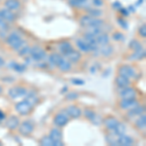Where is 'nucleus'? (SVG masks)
I'll return each mask as SVG.
<instances>
[{
    "mask_svg": "<svg viewBox=\"0 0 146 146\" xmlns=\"http://www.w3.org/2000/svg\"><path fill=\"white\" fill-rule=\"evenodd\" d=\"M50 137L55 141V146H60L62 145V133L60 131V129H53L50 133Z\"/></svg>",
    "mask_w": 146,
    "mask_h": 146,
    "instance_id": "nucleus-9",
    "label": "nucleus"
},
{
    "mask_svg": "<svg viewBox=\"0 0 146 146\" xmlns=\"http://www.w3.org/2000/svg\"><path fill=\"white\" fill-rule=\"evenodd\" d=\"M64 56H66V58H68V60L71 62H78L79 60H81V54H80L79 52L74 51V50L70 51L69 53Z\"/></svg>",
    "mask_w": 146,
    "mask_h": 146,
    "instance_id": "nucleus-19",
    "label": "nucleus"
},
{
    "mask_svg": "<svg viewBox=\"0 0 146 146\" xmlns=\"http://www.w3.org/2000/svg\"><path fill=\"white\" fill-rule=\"evenodd\" d=\"M40 144L43 146H55V141L50 137V135H46L40 140Z\"/></svg>",
    "mask_w": 146,
    "mask_h": 146,
    "instance_id": "nucleus-31",
    "label": "nucleus"
},
{
    "mask_svg": "<svg viewBox=\"0 0 146 146\" xmlns=\"http://www.w3.org/2000/svg\"><path fill=\"white\" fill-rule=\"evenodd\" d=\"M117 139H118V135H115L114 133L106 135V141H107L108 143H109V144H111V145H118Z\"/></svg>",
    "mask_w": 146,
    "mask_h": 146,
    "instance_id": "nucleus-32",
    "label": "nucleus"
},
{
    "mask_svg": "<svg viewBox=\"0 0 146 146\" xmlns=\"http://www.w3.org/2000/svg\"><path fill=\"white\" fill-rule=\"evenodd\" d=\"M58 49L62 52V55H64V56H66L70 51L73 50L71 44H70L69 42H63V43L60 44V45H58Z\"/></svg>",
    "mask_w": 146,
    "mask_h": 146,
    "instance_id": "nucleus-25",
    "label": "nucleus"
},
{
    "mask_svg": "<svg viewBox=\"0 0 146 146\" xmlns=\"http://www.w3.org/2000/svg\"><path fill=\"white\" fill-rule=\"evenodd\" d=\"M7 29H8V25L3 19H0V30L1 31H7Z\"/></svg>",
    "mask_w": 146,
    "mask_h": 146,
    "instance_id": "nucleus-40",
    "label": "nucleus"
},
{
    "mask_svg": "<svg viewBox=\"0 0 146 146\" xmlns=\"http://www.w3.org/2000/svg\"><path fill=\"white\" fill-rule=\"evenodd\" d=\"M4 118H5V114L0 110V120H3Z\"/></svg>",
    "mask_w": 146,
    "mask_h": 146,
    "instance_id": "nucleus-49",
    "label": "nucleus"
},
{
    "mask_svg": "<svg viewBox=\"0 0 146 146\" xmlns=\"http://www.w3.org/2000/svg\"><path fill=\"white\" fill-rule=\"evenodd\" d=\"M0 15H1V18L5 22L12 23L15 21V15L9 9H2V10H0Z\"/></svg>",
    "mask_w": 146,
    "mask_h": 146,
    "instance_id": "nucleus-14",
    "label": "nucleus"
},
{
    "mask_svg": "<svg viewBox=\"0 0 146 146\" xmlns=\"http://www.w3.org/2000/svg\"><path fill=\"white\" fill-rule=\"evenodd\" d=\"M93 3L96 7H100L103 5V0H93Z\"/></svg>",
    "mask_w": 146,
    "mask_h": 146,
    "instance_id": "nucleus-46",
    "label": "nucleus"
},
{
    "mask_svg": "<svg viewBox=\"0 0 146 146\" xmlns=\"http://www.w3.org/2000/svg\"><path fill=\"white\" fill-rule=\"evenodd\" d=\"M6 41H7V44L16 51H19L21 48H23V47L25 46V41H23L22 39V37L18 33H16V32H13V33H11L10 35H8Z\"/></svg>",
    "mask_w": 146,
    "mask_h": 146,
    "instance_id": "nucleus-1",
    "label": "nucleus"
},
{
    "mask_svg": "<svg viewBox=\"0 0 146 146\" xmlns=\"http://www.w3.org/2000/svg\"><path fill=\"white\" fill-rule=\"evenodd\" d=\"M27 90L25 88V87L22 86H18V87H14V88H11L8 92V96H10L13 100H16L18 98H22V96H25L27 95Z\"/></svg>",
    "mask_w": 146,
    "mask_h": 146,
    "instance_id": "nucleus-4",
    "label": "nucleus"
},
{
    "mask_svg": "<svg viewBox=\"0 0 146 146\" xmlns=\"http://www.w3.org/2000/svg\"><path fill=\"white\" fill-rule=\"evenodd\" d=\"M30 56H31L32 60H36V62H41L44 60L46 56V53L43 49H41L38 46H34L33 48L30 49Z\"/></svg>",
    "mask_w": 146,
    "mask_h": 146,
    "instance_id": "nucleus-3",
    "label": "nucleus"
},
{
    "mask_svg": "<svg viewBox=\"0 0 146 146\" xmlns=\"http://www.w3.org/2000/svg\"><path fill=\"white\" fill-rule=\"evenodd\" d=\"M103 124L106 128L109 129V131H113L116 126L119 124V121L117 120L115 117H112V116H108L106 118L103 119Z\"/></svg>",
    "mask_w": 146,
    "mask_h": 146,
    "instance_id": "nucleus-13",
    "label": "nucleus"
},
{
    "mask_svg": "<svg viewBox=\"0 0 146 146\" xmlns=\"http://www.w3.org/2000/svg\"><path fill=\"white\" fill-rule=\"evenodd\" d=\"M113 7H114L115 9H121V3H120V2H115Z\"/></svg>",
    "mask_w": 146,
    "mask_h": 146,
    "instance_id": "nucleus-48",
    "label": "nucleus"
},
{
    "mask_svg": "<svg viewBox=\"0 0 146 146\" xmlns=\"http://www.w3.org/2000/svg\"><path fill=\"white\" fill-rule=\"evenodd\" d=\"M113 133H115V135H125V133H126V126H125L124 124L120 123L116 126V128L113 129Z\"/></svg>",
    "mask_w": 146,
    "mask_h": 146,
    "instance_id": "nucleus-30",
    "label": "nucleus"
},
{
    "mask_svg": "<svg viewBox=\"0 0 146 146\" xmlns=\"http://www.w3.org/2000/svg\"><path fill=\"white\" fill-rule=\"evenodd\" d=\"M115 83L119 88H125V87H129L131 85V81L129 78L123 76V75H118L115 79Z\"/></svg>",
    "mask_w": 146,
    "mask_h": 146,
    "instance_id": "nucleus-15",
    "label": "nucleus"
},
{
    "mask_svg": "<svg viewBox=\"0 0 146 146\" xmlns=\"http://www.w3.org/2000/svg\"><path fill=\"white\" fill-rule=\"evenodd\" d=\"M78 1H80V2H82V3H85V2L87 1V0H78Z\"/></svg>",
    "mask_w": 146,
    "mask_h": 146,
    "instance_id": "nucleus-51",
    "label": "nucleus"
},
{
    "mask_svg": "<svg viewBox=\"0 0 146 146\" xmlns=\"http://www.w3.org/2000/svg\"><path fill=\"white\" fill-rule=\"evenodd\" d=\"M129 49L133 51H137V50L142 49V46H141V44L137 41V40H133V41L129 42Z\"/></svg>",
    "mask_w": 146,
    "mask_h": 146,
    "instance_id": "nucleus-34",
    "label": "nucleus"
},
{
    "mask_svg": "<svg viewBox=\"0 0 146 146\" xmlns=\"http://www.w3.org/2000/svg\"><path fill=\"white\" fill-rule=\"evenodd\" d=\"M84 114H85V117H86L87 119H89V120H93L94 119V117L96 115V113L94 111L93 109H90V108H87L86 110H85V112H84Z\"/></svg>",
    "mask_w": 146,
    "mask_h": 146,
    "instance_id": "nucleus-36",
    "label": "nucleus"
},
{
    "mask_svg": "<svg viewBox=\"0 0 146 146\" xmlns=\"http://www.w3.org/2000/svg\"><path fill=\"white\" fill-rule=\"evenodd\" d=\"M58 68H60V71L62 72H67L71 69V64H70V62L68 60H65V58H62L60 60V63L58 64Z\"/></svg>",
    "mask_w": 146,
    "mask_h": 146,
    "instance_id": "nucleus-21",
    "label": "nucleus"
},
{
    "mask_svg": "<svg viewBox=\"0 0 146 146\" xmlns=\"http://www.w3.org/2000/svg\"><path fill=\"white\" fill-rule=\"evenodd\" d=\"M143 113H144V107L142 105L138 104L135 107L129 109L127 115H128L129 118H131V117H135V116H139V115L143 114Z\"/></svg>",
    "mask_w": 146,
    "mask_h": 146,
    "instance_id": "nucleus-17",
    "label": "nucleus"
},
{
    "mask_svg": "<svg viewBox=\"0 0 146 146\" xmlns=\"http://www.w3.org/2000/svg\"><path fill=\"white\" fill-rule=\"evenodd\" d=\"M33 129H34V126L31 122L25 121L20 125V127H19V133L22 135L27 136L33 131Z\"/></svg>",
    "mask_w": 146,
    "mask_h": 146,
    "instance_id": "nucleus-6",
    "label": "nucleus"
},
{
    "mask_svg": "<svg viewBox=\"0 0 146 146\" xmlns=\"http://www.w3.org/2000/svg\"><path fill=\"white\" fill-rule=\"evenodd\" d=\"M138 33L141 37H143V38H145L146 37V27L145 25H143L142 27L139 28V30H138Z\"/></svg>",
    "mask_w": 146,
    "mask_h": 146,
    "instance_id": "nucleus-42",
    "label": "nucleus"
},
{
    "mask_svg": "<svg viewBox=\"0 0 146 146\" xmlns=\"http://www.w3.org/2000/svg\"><path fill=\"white\" fill-rule=\"evenodd\" d=\"M120 10H121L122 14H123L124 16H129V11H128V10H126V9H123V8H121V9H120Z\"/></svg>",
    "mask_w": 146,
    "mask_h": 146,
    "instance_id": "nucleus-47",
    "label": "nucleus"
},
{
    "mask_svg": "<svg viewBox=\"0 0 146 146\" xmlns=\"http://www.w3.org/2000/svg\"><path fill=\"white\" fill-rule=\"evenodd\" d=\"M25 96V101L29 103L31 106H34L35 104H36L37 102H38V96H36V94L33 93V92H31V93H29V94H27V95Z\"/></svg>",
    "mask_w": 146,
    "mask_h": 146,
    "instance_id": "nucleus-22",
    "label": "nucleus"
},
{
    "mask_svg": "<svg viewBox=\"0 0 146 146\" xmlns=\"http://www.w3.org/2000/svg\"><path fill=\"white\" fill-rule=\"evenodd\" d=\"M69 4L72 7H75V8H81V7H83L85 3H82L78 0H69Z\"/></svg>",
    "mask_w": 146,
    "mask_h": 146,
    "instance_id": "nucleus-39",
    "label": "nucleus"
},
{
    "mask_svg": "<svg viewBox=\"0 0 146 146\" xmlns=\"http://www.w3.org/2000/svg\"><path fill=\"white\" fill-rule=\"evenodd\" d=\"M19 125H20V120L16 116H11L6 122V126L9 129H16Z\"/></svg>",
    "mask_w": 146,
    "mask_h": 146,
    "instance_id": "nucleus-18",
    "label": "nucleus"
},
{
    "mask_svg": "<svg viewBox=\"0 0 146 146\" xmlns=\"http://www.w3.org/2000/svg\"><path fill=\"white\" fill-rule=\"evenodd\" d=\"M117 142H118V145H121V146H131L133 143V140L131 136L122 135L118 136Z\"/></svg>",
    "mask_w": 146,
    "mask_h": 146,
    "instance_id": "nucleus-16",
    "label": "nucleus"
},
{
    "mask_svg": "<svg viewBox=\"0 0 146 146\" xmlns=\"http://www.w3.org/2000/svg\"><path fill=\"white\" fill-rule=\"evenodd\" d=\"M30 47L28 46H23V48H21L20 50H19V55L21 56H28L30 54Z\"/></svg>",
    "mask_w": 146,
    "mask_h": 146,
    "instance_id": "nucleus-37",
    "label": "nucleus"
},
{
    "mask_svg": "<svg viewBox=\"0 0 146 146\" xmlns=\"http://www.w3.org/2000/svg\"><path fill=\"white\" fill-rule=\"evenodd\" d=\"M138 104H139V102H138L135 98H122L119 103L120 108L123 110H129V109H131V108L135 107L136 105H138Z\"/></svg>",
    "mask_w": 146,
    "mask_h": 146,
    "instance_id": "nucleus-5",
    "label": "nucleus"
},
{
    "mask_svg": "<svg viewBox=\"0 0 146 146\" xmlns=\"http://www.w3.org/2000/svg\"><path fill=\"white\" fill-rule=\"evenodd\" d=\"M87 32L92 35L98 36V34L101 33L100 27H87Z\"/></svg>",
    "mask_w": 146,
    "mask_h": 146,
    "instance_id": "nucleus-33",
    "label": "nucleus"
},
{
    "mask_svg": "<svg viewBox=\"0 0 146 146\" xmlns=\"http://www.w3.org/2000/svg\"><path fill=\"white\" fill-rule=\"evenodd\" d=\"M96 43L98 44V45H106L108 44V42H109V36H108L107 34H98V36L96 37Z\"/></svg>",
    "mask_w": 146,
    "mask_h": 146,
    "instance_id": "nucleus-29",
    "label": "nucleus"
},
{
    "mask_svg": "<svg viewBox=\"0 0 146 146\" xmlns=\"http://www.w3.org/2000/svg\"><path fill=\"white\" fill-rule=\"evenodd\" d=\"M15 108H16V110H17V112L20 113L21 115H27L28 113L31 111L32 106L25 100H23V101L18 102L17 104H16Z\"/></svg>",
    "mask_w": 146,
    "mask_h": 146,
    "instance_id": "nucleus-8",
    "label": "nucleus"
},
{
    "mask_svg": "<svg viewBox=\"0 0 146 146\" xmlns=\"http://www.w3.org/2000/svg\"><path fill=\"white\" fill-rule=\"evenodd\" d=\"M80 25L82 27H100L102 25V21L98 20L92 16H83L80 18Z\"/></svg>",
    "mask_w": 146,
    "mask_h": 146,
    "instance_id": "nucleus-2",
    "label": "nucleus"
},
{
    "mask_svg": "<svg viewBox=\"0 0 146 146\" xmlns=\"http://www.w3.org/2000/svg\"><path fill=\"white\" fill-rule=\"evenodd\" d=\"M9 66L12 67L13 69H15L16 71L18 72H23L25 70V66L23 64H19V63H16V62H11L10 64H9Z\"/></svg>",
    "mask_w": 146,
    "mask_h": 146,
    "instance_id": "nucleus-35",
    "label": "nucleus"
},
{
    "mask_svg": "<svg viewBox=\"0 0 146 146\" xmlns=\"http://www.w3.org/2000/svg\"><path fill=\"white\" fill-rule=\"evenodd\" d=\"M112 37H113V39L117 40V41H118V40H123L124 39V35L122 34L121 32H115Z\"/></svg>",
    "mask_w": 146,
    "mask_h": 146,
    "instance_id": "nucleus-43",
    "label": "nucleus"
},
{
    "mask_svg": "<svg viewBox=\"0 0 146 146\" xmlns=\"http://www.w3.org/2000/svg\"><path fill=\"white\" fill-rule=\"evenodd\" d=\"M120 96L122 98H136V93L131 87H125V88H121L119 93Z\"/></svg>",
    "mask_w": 146,
    "mask_h": 146,
    "instance_id": "nucleus-11",
    "label": "nucleus"
},
{
    "mask_svg": "<svg viewBox=\"0 0 146 146\" xmlns=\"http://www.w3.org/2000/svg\"><path fill=\"white\" fill-rule=\"evenodd\" d=\"M144 56H145V51L143 50V49H140V50H137V51H133V53L129 56V60H142Z\"/></svg>",
    "mask_w": 146,
    "mask_h": 146,
    "instance_id": "nucleus-20",
    "label": "nucleus"
},
{
    "mask_svg": "<svg viewBox=\"0 0 146 146\" xmlns=\"http://www.w3.org/2000/svg\"><path fill=\"white\" fill-rule=\"evenodd\" d=\"M135 125L138 129H141V131L145 129V128H146V116L144 114L139 115V118L135 121Z\"/></svg>",
    "mask_w": 146,
    "mask_h": 146,
    "instance_id": "nucleus-23",
    "label": "nucleus"
},
{
    "mask_svg": "<svg viewBox=\"0 0 146 146\" xmlns=\"http://www.w3.org/2000/svg\"><path fill=\"white\" fill-rule=\"evenodd\" d=\"M71 82L74 85H84V81L83 80H80V79H76V78H74V79H72L71 80Z\"/></svg>",
    "mask_w": 146,
    "mask_h": 146,
    "instance_id": "nucleus-45",
    "label": "nucleus"
},
{
    "mask_svg": "<svg viewBox=\"0 0 146 146\" xmlns=\"http://www.w3.org/2000/svg\"><path fill=\"white\" fill-rule=\"evenodd\" d=\"M118 71L120 75H123V76L127 77V78H129V79L135 78L136 75L135 70L131 66H129V65H122V66L119 67Z\"/></svg>",
    "mask_w": 146,
    "mask_h": 146,
    "instance_id": "nucleus-7",
    "label": "nucleus"
},
{
    "mask_svg": "<svg viewBox=\"0 0 146 146\" xmlns=\"http://www.w3.org/2000/svg\"><path fill=\"white\" fill-rule=\"evenodd\" d=\"M68 120L69 118H68V115L66 113H58L54 118V123L58 127H63L67 124Z\"/></svg>",
    "mask_w": 146,
    "mask_h": 146,
    "instance_id": "nucleus-10",
    "label": "nucleus"
},
{
    "mask_svg": "<svg viewBox=\"0 0 146 146\" xmlns=\"http://www.w3.org/2000/svg\"><path fill=\"white\" fill-rule=\"evenodd\" d=\"M0 19H2V18H1V15H0Z\"/></svg>",
    "mask_w": 146,
    "mask_h": 146,
    "instance_id": "nucleus-53",
    "label": "nucleus"
},
{
    "mask_svg": "<svg viewBox=\"0 0 146 146\" xmlns=\"http://www.w3.org/2000/svg\"><path fill=\"white\" fill-rule=\"evenodd\" d=\"M65 113H66L69 117L74 118V119L79 118V117L82 115L81 109H80L78 106H76V105H70V106H68L66 108V112Z\"/></svg>",
    "mask_w": 146,
    "mask_h": 146,
    "instance_id": "nucleus-12",
    "label": "nucleus"
},
{
    "mask_svg": "<svg viewBox=\"0 0 146 146\" xmlns=\"http://www.w3.org/2000/svg\"><path fill=\"white\" fill-rule=\"evenodd\" d=\"M1 93H2V87L0 86V94H1Z\"/></svg>",
    "mask_w": 146,
    "mask_h": 146,
    "instance_id": "nucleus-52",
    "label": "nucleus"
},
{
    "mask_svg": "<svg viewBox=\"0 0 146 146\" xmlns=\"http://www.w3.org/2000/svg\"><path fill=\"white\" fill-rule=\"evenodd\" d=\"M5 6L9 10H17L20 8V2L18 0H6Z\"/></svg>",
    "mask_w": 146,
    "mask_h": 146,
    "instance_id": "nucleus-28",
    "label": "nucleus"
},
{
    "mask_svg": "<svg viewBox=\"0 0 146 146\" xmlns=\"http://www.w3.org/2000/svg\"><path fill=\"white\" fill-rule=\"evenodd\" d=\"M76 45L80 49V51L85 52V53H89V52H91L90 47H89V44L87 43L84 39H78V40H77Z\"/></svg>",
    "mask_w": 146,
    "mask_h": 146,
    "instance_id": "nucleus-24",
    "label": "nucleus"
},
{
    "mask_svg": "<svg viewBox=\"0 0 146 146\" xmlns=\"http://www.w3.org/2000/svg\"><path fill=\"white\" fill-rule=\"evenodd\" d=\"M66 98L68 100H76V98H78V94L77 93H74V92H72V93H69L68 95L66 96Z\"/></svg>",
    "mask_w": 146,
    "mask_h": 146,
    "instance_id": "nucleus-41",
    "label": "nucleus"
},
{
    "mask_svg": "<svg viewBox=\"0 0 146 146\" xmlns=\"http://www.w3.org/2000/svg\"><path fill=\"white\" fill-rule=\"evenodd\" d=\"M62 58V56L60 55H58V54H56V53H54L49 56V62H50L52 65H54V66H58V64L60 63Z\"/></svg>",
    "mask_w": 146,
    "mask_h": 146,
    "instance_id": "nucleus-26",
    "label": "nucleus"
},
{
    "mask_svg": "<svg viewBox=\"0 0 146 146\" xmlns=\"http://www.w3.org/2000/svg\"><path fill=\"white\" fill-rule=\"evenodd\" d=\"M88 13L90 16H92V17H95V18H98V17H100V16L102 15V12H101L100 10H98V9H89Z\"/></svg>",
    "mask_w": 146,
    "mask_h": 146,
    "instance_id": "nucleus-38",
    "label": "nucleus"
},
{
    "mask_svg": "<svg viewBox=\"0 0 146 146\" xmlns=\"http://www.w3.org/2000/svg\"><path fill=\"white\" fill-rule=\"evenodd\" d=\"M118 23L124 28V29H127V28H128V23H127L126 21L122 20V19H119V20H118Z\"/></svg>",
    "mask_w": 146,
    "mask_h": 146,
    "instance_id": "nucleus-44",
    "label": "nucleus"
},
{
    "mask_svg": "<svg viewBox=\"0 0 146 146\" xmlns=\"http://www.w3.org/2000/svg\"><path fill=\"white\" fill-rule=\"evenodd\" d=\"M4 63H5V62H4V60L1 58V56H0V67H2V66H3V65H4Z\"/></svg>",
    "mask_w": 146,
    "mask_h": 146,
    "instance_id": "nucleus-50",
    "label": "nucleus"
},
{
    "mask_svg": "<svg viewBox=\"0 0 146 146\" xmlns=\"http://www.w3.org/2000/svg\"><path fill=\"white\" fill-rule=\"evenodd\" d=\"M98 51L104 56H109L113 53V48L110 45L106 44V45H101L100 48H98Z\"/></svg>",
    "mask_w": 146,
    "mask_h": 146,
    "instance_id": "nucleus-27",
    "label": "nucleus"
}]
</instances>
